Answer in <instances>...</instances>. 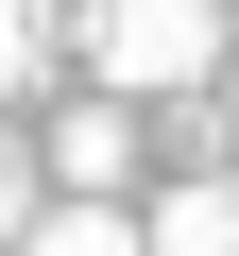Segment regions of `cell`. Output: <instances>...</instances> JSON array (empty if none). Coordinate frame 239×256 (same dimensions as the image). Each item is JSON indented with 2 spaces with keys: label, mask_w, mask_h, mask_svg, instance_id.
Wrapping results in <instances>:
<instances>
[{
  "label": "cell",
  "mask_w": 239,
  "mask_h": 256,
  "mask_svg": "<svg viewBox=\"0 0 239 256\" xmlns=\"http://www.w3.org/2000/svg\"><path fill=\"white\" fill-rule=\"evenodd\" d=\"M18 256H154V222L120 205V188H52V205L18 222Z\"/></svg>",
  "instance_id": "obj_2"
},
{
  "label": "cell",
  "mask_w": 239,
  "mask_h": 256,
  "mask_svg": "<svg viewBox=\"0 0 239 256\" xmlns=\"http://www.w3.org/2000/svg\"><path fill=\"white\" fill-rule=\"evenodd\" d=\"M222 52H239L222 0H86V68H102L120 102H188Z\"/></svg>",
  "instance_id": "obj_1"
},
{
  "label": "cell",
  "mask_w": 239,
  "mask_h": 256,
  "mask_svg": "<svg viewBox=\"0 0 239 256\" xmlns=\"http://www.w3.org/2000/svg\"><path fill=\"white\" fill-rule=\"evenodd\" d=\"M34 68H52V0H0V102H18Z\"/></svg>",
  "instance_id": "obj_5"
},
{
  "label": "cell",
  "mask_w": 239,
  "mask_h": 256,
  "mask_svg": "<svg viewBox=\"0 0 239 256\" xmlns=\"http://www.w3.org/2000/svg\"><path fill=\"white\" fill-rule=\"evenodd\" d=\"M18 222H34V154H0V256H18Z\"/></svg>",
  "instance_id": "obj_6"
},
{
  "label": "cell",
  "mask_w": 239,
  "mask_h": 256,
  "mask_svg": "<svg viewBox=\"0 0 239 256\" xmlns=\"http://www.w3.org/2000/svg\"><path fill=\"white\" fill-rule=\"evenodd\" d=\"M52 188H137V102H120V86L52 120Z\"/></svg>",
  "instance_id": "obj_3"
},
{
  "label": "cell",
  "mask_w": 239,
  "mask_h": 256,
  "mask_svg": "<svg viewBox=\"0 0 239 256\" xmlns=\"http://www.w3.org/2000/svg\"><path fill=\"white\" fill-rule=\"evenodd\" d=\"M222 18H239V0H222Z\"/></svg>",
  "instance_id": "obj_7"
},
{
  "label": "cell",
  "mask_w": 239,
  "mask_h": 256,
  "mask_svg": "<svg viewBox=\"0 0 239 256\" xmlns=\"http://www.w3.org/2000/svg\"><path fill=\"white\" fill-rule=\"evenodd\" d=\"M137 222H154V256H239V171H188V188H154Z\"/></svg>",
  "instance_id": "obj_4"
}]
</instances>
